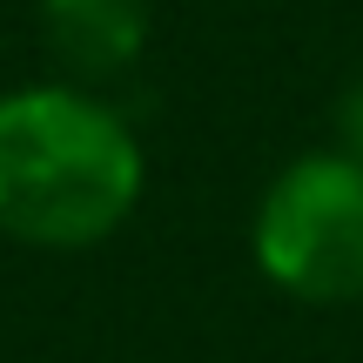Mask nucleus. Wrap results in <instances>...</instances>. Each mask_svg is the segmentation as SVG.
I'll list each match as a JSON object with an SVG mask.
<instances>
[{
	"label": "nucleus",
	"mask_w": 363,
	"mask_h": 363,
	"mask_svg": "<svg viewBox=\"0 0 363 363\" xmlns=\"http://www.w3.org/2000/svg\"><path fill=\"white\" fill-rule=\"evenodd\" d=\"M135 128L74 81L0 94V235L34 249H94L142 202Z\"/></svg>",
	"instance_id": "nucleus-1"
},
{
	"label": "nucleus",
	"mask_w": 363,
	"mask_h": 363,
	"mask_svg": "<svg viewBox=\"0 0 363 363\" xmlns=\"http://www.w3.org/2000/svg\"><path fill=\"white\" fill-rule=\"evenodd\" d=\"M256 269L283 296L357 303L363 296V169L337 148H310L262 189L249 222Z\"/></svg>",
	"instance_id": "nucleus-2"
},
{
	"label": "nucleus",
	"mask_w": 363,
	"mask_h": 363,
	"mask_svg": "<svg viewBox=\"0 0 363 363\" xmlns=\"http://www.w3.org/2000/svg\"><path fill=\"white\" fill-rule=\"evenodd\" d=\"M155 0H40V34L48 54L74 74V88L115 81L142 61Z\"/></svg>",
	"instance_id": "nucleus-3"
},
{
	"label": "nucleus",
	"mask_w": 363,
	"mask_h": 363,
	"mask_svg": "<svg viewBox=\"0 0 363 363\" xmlns=\"http://www.w3.org/2000/svg\"><path fill=\"white\" fill-rule=\"evenodd\" d=\"M337 155H350L363 169V74L337 94Z\"/></svg>",
	"instance_id": "nucleus-4"
}]
</instances>
